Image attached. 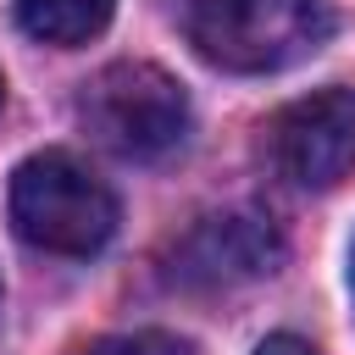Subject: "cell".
I'll return each instance as SVG.
<instances>
[{
	"instance_id": "6da1fadb",
	"label": "cell",
	"mask_w": 355,
	"mask_h": 355,
	"mask_svg": "<svg viewBox=\"0 0 355 355\" xmlns=\"http://www.w3.org/2000/svg\"><path fill=\"white\" fill-rule=\"evenodd\" d=\"M189 44L222 72H283L333 33L322 0H189Z\"/></svg>"
},
{
	"instance_id": "7a4b0ae2",
	"label": "cell",
	"mask_w": 355,
	"mask_h": 355,
	"mask_svg": "<svg viewBox=\"0 0 355 355\" xmlns=\"http://www.w3.org/2000/svg\"><path fill=\"white\" fill-rule=\"evenodd\" d=\"M11 222L50 255H94L116 233V194L78 155L44 150L11 172Z\"/></svg>"
},
{
	"instance_id": "3957f363",
	"label": "cell",
	"mask_w": 355,
	"mask_h": 355,
	"mask_svg": "<svg viewBox=\"0 0 355 355\" xmlns=\"http://www.w3.org/2000/svg\"><path fill=\"white\" fill-rule=\"evenodd\" d=\"M78 122L128 161H155L189 133V94L172 72L150 61H116L94 72L78 94Z\"/></svg>"
},
{
	"instance_id": "277c9868",
	"label": "cell",
	"mask_w": 355,
	"mask_h": 355,
	"mask_svg": "<svg viewBox=\"0 0 355 355\" xmlns=\"http://www.w3.org/2000/svg\"><path fill=\"white\" fill-rule=\"evenodd\" d=\"M283 266V233L272 216L261 211H216L200 216L161 261V277L172 288L189 294H216V288H239L255 283L266 272Z\"/></svg>"
},
{
	"instance_id": "5b68a950",
	"label": "cell",
	"mask_w": 355,
	"mask_h": 355,
	"mask_svg": "<svg viewBox=\"0 0 355 355\" xmlns=\"http://www.w3.org/2000/svg\"><path fill=\"white\" fill-rule=\"evenodd\" d=\"M266 161L294 189H333L355 172V89H316L266 122Z\"/></svg>"
},
{
	"instance_id": "8992f818",
	"label": "cell",
	"mask_w": 355,
	"mask_h": 355,
	"mask_svg": "<svg viewBox=\"0 0 355 355\" xmlns=\"http://www.w3.org/2000/svg\"><path fill=\"white\" fill-rule=\"evenodd\" d=\"M116 0H17V22L22 33H33L39 44H89L105 22H111Z\"/></svg>"
},
{
	"instance_id": "52a82bcc",
	"label": "cell",
	"mask_w": 355,
	"mask_h": 355,
	"mask_svg": "<svg viewBox=\"0 0 355 355\" xmlns=\"http://www.w3.org/2000/svg\"><path fill=\"white\" fill-rule=\"evenodd\" d=\"M78 355H189V344L172 333H111V338L83 344Z\"/></svg>"
},
{
	"instance_id": "ba28073f",
	"label": "cell",
	"mask_w": 355,
	"mask_h": 355,
	"mask_svg": "<svg viewBox=\"0 0 355 355\" xmlns=\"http://www.w3.org/2000/svg\"><path fill=\"white\" fill-rule=\"evenodd\" d=\"M255 355H316V349H311L305 338H294V333H272V338H266Z\"/></svg>"
},
{
	"instance_id": "9c48e42d",
	"label": "cell",
	"mask_w": 355,
	"mask_h": 355,
	"mask_svg": "<svg viewBox=\"0 0 355 355\" xmlns=\"http://www.w3.org/2000/svg\"><path fill=\"white\" fill-rule=\"evenodd\" d=\"M349 294H355V255H349Z\"/></svg>"
},
{
	"instance_id": "30bf717a",
	"label": "cell",
	"mask_w": 355,
	"mask_h": 355,
	"mask_svg": "<svg viewBox=\"0 0 355 355\" xmlns=\"http://www.w3.org/2000/svg\"><path fill=\"white\" fill-rule=\"evenodd\" d=\"M0 100H6V78H0Z\"/></svg>"
}]
</instances>
